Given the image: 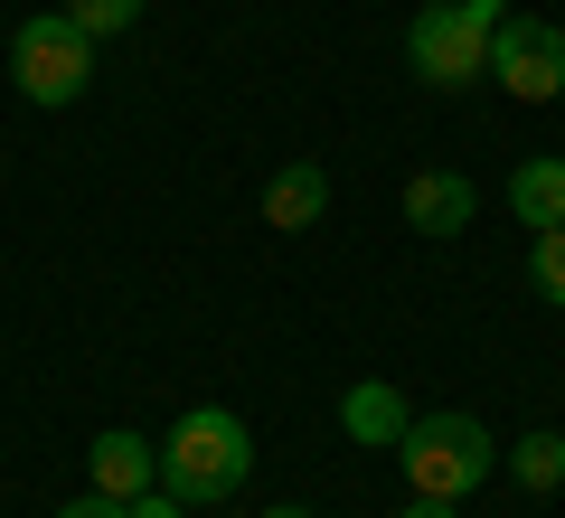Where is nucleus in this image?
I'll return each mask as SVG.
<instances>
[{"mask_svg":"<svg viewBox=\"0 0 565 518\" xmlns=\"http://www.w3.org/2000/svg\"><path fill=\"white\" fill-rule=\"evenodd\" d=\"M264 518H311V509H264Z\"/></svg>","mask_w":565,"mask_h":518,"instance_id":"f3484780","label":"nucleus"},{"mask_svg":"<svg viewBox=\"0 0 565 518\" xmlns=\"http://www.w3.org/2000/svg\"><path fill=\"white\" fill-rule=\"evenodd\" d=\"M527 283H537V302L565 311V226H537V245H527Z\"/></svg>","mask_w":565,"mask_h":518,"instance_id":"f8f14e48","label":"nucleus"},{"mask_svg":"<svg viewBox=\"0 0 565 518\" xmlns=\"http://www.w3.org/2000/svg\"><path fill=\"white\" fill-rule=\"evenodd\" d=\"M396 518H462V499H424V490H415V499H405Z\"/></svg>","mask_w":565,"mask_h":518,"instance_id":"2eb2a0df","label":"nucleus"},{"mask_svg":"<svg viewBox=\"0 0 565 518\" xmlns=\"http://www.w3.org/2000/svg\"><path fill=\"white\" fill-rule=\"evenodd\" d=\"M396 462H405V480H415L424 499H471L490 472H500V443H490L481 415H462V405H434V415L405 424Z\"/></svg>","mask_w":565,"mask_h":518,"instance_id":"f03ea898","label":"nucleus"},{"mask_svg":"<svg viewBox=\"0 0 565 518\" xmlns=\"http://www.w3.org/2000/svg\"><path fill=\"white\" fill-rule=\"evenodd\" d=\"M57 518H132V499H114V490H85V499H66Z\"/></svg>","mask_w":565,"mask_h":518,"instance_id":"4468645a","label":"nucleus"},{"mask_svg":"<svg viewBox=\"0 0 565 518\" xmlns=\"http://www.w3.org/2000/svg\"><path fill=\"white\" fill-rule=\"evenodd\" d=\"M132 518H180V499H170V490H141V499H132Z\"/></svg>","mask_w":565,"mask_h":518,"instance_id":"dca6fc26","label":"nucleus"},{"mask_svg":"<svg viewBox=\"0 0 565 518\" xmlns=\"http://www.w3.org/2000/svg\"><path fill=\"white\" fill-rule=\"evenodd\" d=\"M509 480H519V490H565V434H519L509 443Z\"/></svg>","mask_w":565,"mask_h":518,"instance_id":"9b49d317","label":"nucleus"},{"mask_svg":"<svg viewBox=\"0 0 565 518\" xmlns=\"http://www.w3.org/2000/svg\"><path fill=\"white\" fill-rule=\"evenodd\" d=\"M10 76H20L29 104H76L85 85H95V39H85L66 10H39V20H20V39H10Z\"/></svg>","mask_w":565,"mask_h":518,"instance_id":"20e7f679","label":"nucleus"},{"mask_svg":"<svg viewBox=\"0 0 565 518\" xmlns=\"http://www.w3.org/2000/svg\"><path fill=\"white\" fill-rule=\"evenodd\" d=\"M330 218V170L321 160H282L274 180H264V226H282V236H302V226Z\"/></svg>","mask_w":565,"mask_h":518,"instance_id":"1a4fd4ad","label":"nucleus"},{"mask_svg":"<svg viewBox=\"0 0 565 518\" xmlns=\"http://www.w3.org/2000/svg\"><path fill=\"white\" fill-rule=\"evenodd\" d=\"M66 20H76L85 39H122V29L141 20V0H66Z\"/></svg>","mask_w":565,"mask_h":518,"instance_id":"ddd939ff","label":"nucleus"},{"mask_svg":"<svg viewBox=\"0 0 565 518\" xmlns=\"http://www.w3.org/2000/svg\"><path fill=\"white\" fill-rule=\"evenodd\" d=\"M509 218L519 226H565V160L556 151H537V160L509 170Z\"/></svg>","mask_w":565,"mask_h":518,"instance_id":"9d476101","label":"nucleus"},{"mask_svg":"<svg viewBox=\"0 0 565 518\" xmlns=\"http://www.w3.org/2000/svg\"><path fill=\"white\" fill-rule=\"evenodd\" d=\"M471 208H481V189H471L462 170H415V180H405V226H415V236H462Z\"/></svg>","mask_w":565,"mask_h":518,"instance_id":"6e6552de","label":"nucleus"},{"mask_svg":"<svg viewBox=\"0 0 565 518\" xmlns=\"http://www.w3.org/2000/svg\"><path fill=\"white\" fill-rule=\"evenodd\" d=\"M85 472H95V490L141 499V490H161V443H141L132 424H114V434L85 443Z\"/></svg>","mask_w":565,"mask_h":518,"instance_id":"0eeeda50","label":"nucleus"},{"mask_svg":"<svg viewBox=\"0 0 565 518\" xmlns=\"http://www.w3.org/2000/svg\"><path fill=\"white\" fill-rule=\"evenodd\" d=\"M405 424H415V405H405L396 378H359V387L340 397V434L359 443V453H396Z\"/></svg>","mask_w":565,"mask_h":518,"instance_id":"423d86ee","label":"nucleus"},{"mask_svg":"<svg viewBox=\"0 0 565 518\" xmlns=\"http://www.w3.org/2000/svg\"><path fill=\"white\" fill-rule=\"evenodd\" d=\"M245 472H255V434H245V415H226V405H189L161 434V490L180 499V509L236 499Z\"/></svg>","mask_w":565,"mask_h":518,"instance_id":"f257e3e1","label":"nucleus"},{"mask_svg":"<svg viewBox=\"0 0 565 518\" xmlns=\"http://www.w3.org/2000/svg\"><path fill=\"white\" fill-rule=\"evenodd\" d=\"M509 20V0H434L405 29V57L434 95H462V85H490V29Z\"/></svg>","mask_w":565,"mask_h":518,"instance_id":"7ed1b4c3","label":"nucleus"},{"mask_svg":"<svg viewBox=\"0 0 565 518\" xmlns=\"http://www.w3.org/2000/svg\"><path fill=\"white\" fill-rule=\"evenodd\" d=\"M490 85L519 104H556L565 95V29L556 20H519L509 10L500 29H490Z\"/></svg>","mask_w":565,"mask_h":518,"instance_id":"39448f33","label":"nucleus"}]
</instances>
